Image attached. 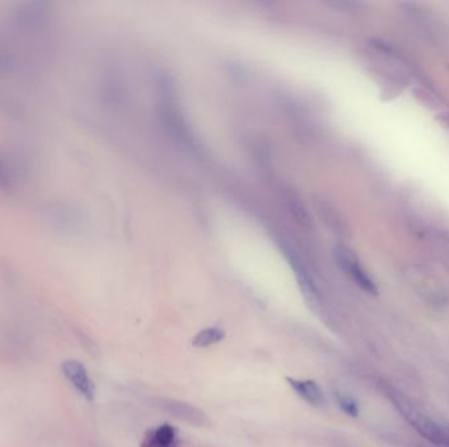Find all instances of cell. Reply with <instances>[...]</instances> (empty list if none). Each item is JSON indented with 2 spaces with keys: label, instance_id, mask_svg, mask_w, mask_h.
I'll return each instance as SVG.
<instances>
[{
  "label": "cell",
  "instance_id": "ba28073f",
  "mask_svg": "<svg viewBox=\"0 0 449 447\" xmlns=\"http://www.w3.org/2000/svg\"><path fill=\"white\" fill-rule=\"evenodd\" d=\"M437 121L443 123L446 128L449 129V113H441L437 116Z\"/></svg>",
  "mask_w": 449,
  "mask_h": 447
},
{
  "label": "cell",
  "instance_id": "8992f818",
  "mask_svg": "<svg viewBox=\"0 0 449 447\" xmlns=\"http://www.w3.org/2000/svg\"><path fill=\"white\" fill-rule=\"evenodd\" d=\"M223 339H225L223 329H221L219 326H210L200 331L192 340V344L196 348H207Z\"/></svg>",
  "mask_w": 449,
  "mask_h": 447
},
{
  "label": "cell",
  "instance_id": "6da1fadb",
  "mask_svg": "<svg viewBox=\"0 0 449 447\" xmlns=\"http://www.w3.org/2000/svg\"><path fill=\"white\" fill-rule=\"evenodd\" d=\"M335 257L340 268L353 278L363 290L372 295H376L377 288L373 279L368 276V273L365 272L364 268L360 264L357 257L348 248H344V247L337 248Z\"/></svg>",
  "mask_w": 449,
  "mask_h": 447
},
{
  "label": "cell",
  "instance_id": "3957f363",
  "mask_svg": "<svg viewBox=\"0 0 449 447\" xmlns=\"http://www.w3.org/2000/svg\"><path fill=\"white\" fill-rule=\"evenodd\" d=\"M406 416L409 421L413 423L414 428L428 441L437 444L439 446H449L448 425L435 423L431 419L416 412H406Z\"/></svg>",
  "mask_w": 449,
  "mask_h": 447
},
{
  "label": "cell",
  "instance_id": "277c9868",
  "mask_svg": "<svg viewBox=\"0 0 449 447\" xmlns=\"http://www.w3.org/2000/svg\"><path fill=\"white\" fill-rule=\"evenodd\" d=\"M141 447H179L178 432L169 423L159 425L146 433Z\"/></svg>",
  "mask_w": 449,
  "mask_h": 447
},
{
  "label": "cell",
  "instance_id": "7a4b0ae2",
  "mask_svg": "<svg viewBox=\"0 0 449 447\" xmlns=\"http://www.w3.org/2000/svg\"><path fill=\"white\" fill-rule=\"evenodd\" d=\"M62 373L81 395L88 401H94L96 389L83 363L76 360H67L62 363Z\"/></svg>",
  "mask_w": 449,
  "mask_h": 447
},
{
  "label": "cell",
  "instance_id": "52a82bcc",
  "mask_svg": "<svg viewBox=\"0 0 449 447\" xmlns=\"http://www.w3.org/2000/svg\"><path fill=\"white\" fill-rule=\"evenodd\" d=\"M338 403H339L340 408L346 412L347 414L356 417L359 414V408H357V403L351 398L350 395L346 394H338Z\"/></svg>",
  "mask_w": 449,
  "mask_h": 447
},
{
  "label": "cell",
  "instance_id": "5b68a950",
  "mask_svg": "<svg viewBox=\"0 0 449 447\" xmlns=\"http://www.w3.org/2000/svg\"><path fill=\"white\" fill-rule=\"evenodd\" d=\"M287 382L293 388V391L298 396H301L305 401H307L309 404H312L314 407H319V405L325 404L323 392L314 380H301V379L287 378Z\"/></svg>",
  "mask_w": 449,
  "mask_h": 447
}]
</instances>
